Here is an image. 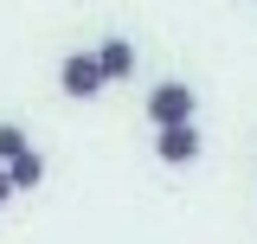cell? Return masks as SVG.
Listing matches in <instances>:
<instances>
[{
  "label": "cell",
  "mask_w": 257,
  "mask_h": 244,
  "mask_svg": "<svg viewBox=\"0 0 257 244\" xmlns=\"http://www.w3.org/2000/svg\"><path fill=\"white\" fill-rule=\"evenodd\" d=\"M58 90L77 96V103H90V96L103 90V64H96V52H64V64H58Z\"/></svg>",
  "instance_id": "cell-1"
},
{
  "label": "cell",
  "mask_w": 257,
  "mask_h": 244,
  "mask_svg": "<svg viewBox=\"0 0 257 244\" xmlns=\"http://www.w3.org/2000/svg\"><path fill=\"white\" fill-rule=\"evenodd\" d=\"M193 109H199L193 84H155V90H148V122H155V129H167V122H193Z\"/></svg>",
  "instance_id": "cell-2"
},
{
  "label": "cell",
  "mask_w": 257,
  "mask_h": 244,
  "mask_svg": "<svg viewBox=\"0 0 257 244\" xmlns=\"http://www.w3.org/2000/svg\"><path fill=\"white\" fill-rule=\"evenodd\" d=\"M199 122H167V129H155V154L167 161V167H193L199 161Z\"/></svg>",
  "instance_id": "cell-3"
},
{
  "label": "cell",
  "mask_w": 257,
  "mask_h": 244,
  "mask_svg": "<svg viewBox=\"0 0 257 244\" xmlns=\"http://www.w3.org/2000/svg\"><path fill=\"white\" fill-rule=\"evenodd\" d=\"M96 64H103V84H122V77H135V45L128 39H103Z\"/></svg>",
  "instance_id": "cell-4"
},
{
  "label": "cell",
  "mask_w": 257,
  "mask_h": 244,
  "mask_svg": "<svg viewBox=\"0 0 257 244\" xmlns=\"http://www.w3.org/2000/svg\"><path fill=\"white\" fill-rule=\"evenodd\" d=\"M7 180H13V193H32V186L45 180V154H39V148L13 154V161H7Z\"/></svg>",
  "instance_id": "cell-5"
},
{
  "label": "cell",
  "mask_w": 257,
  "mask_h": 244,
  "mask_svg": "<svg viewBox=\"0 0 257 244\" xmlns=\"http://www.w3.org/2000/svg\"><path fill=\"white\" fill-rule=\"evenodd\" d=\"M32 142H26V129H20V122H0V167H7V161H13V154H26Z\"/></svg>",
  "instance_id": "cell-6"
},
{
  "label": "cell",
  "mask_w": 257,
  "mask_h": 244,
  "mask_svg": "<svg viewBox=\"0 0 257 244\" xmlns=\"http://www.w3.org/2000/svg\"><path fill=\"white\" fill-rule=\"evenodd\" d=\"M7 199H13V180H7V167H0V206H7Z\"/></svg>",
  "instance_id": "cell-7"
}]
</instances>
